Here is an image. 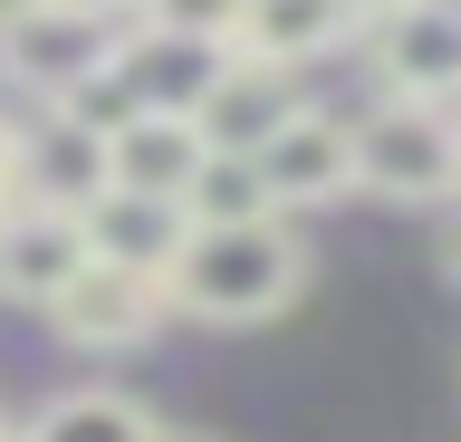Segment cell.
<instances>
[{"instance_id": "6da1fadb", "label": "cell", "mask_w": 461, "mask_h": 442, "mask_svg": "<svg viewBox=\"0 0 461 442\" xmlns=\"http://www.w3.org/2000/svg\"><path fill=\"white\" fill-rule=\"evenodd\" d=\"M298 289H308V250L279 212L269 221H193L164 269V308L202 327H269Z\"/></svg>"}, {"instance_id": "7a4b0ae2", "label": "cell", "mask_w": 461, "mask_h": 442, "mask_svg": "<svg viewBox=\"0 0 461 442\" xmlns=\"http://www.w3.org/2000/svg\"><path fill=\"white\" fill-rule=\"evenodd\" d=\"M356 183L384 193V203H452L461 193V125H452V106L384 96L375 116H356Z\"/></svg>"}, {"instance_id": "3957f363", "label": "cell", "mask_w": 461, "mask_h": 442, "mask_svg": "<svg viewBox=\"0 0 461 442\" xmlns=\"http://www.w3.org/2000/svg\"><path fill=\"white\" fill-rule=\"evenodd\" d=\"M375 77H384V96L452 106L461 96V0H394V10H375Z\"/></svg>"}, {"instance_id": "277c9868", "label": "cell", "mask_w": 461, "mask_h": 442, "mask_svg": "<svg viewBox=\"0 0 461 442\" xmlns=\"http://www.w3.org/2000/svg\"><path fill=\"white\" fill-rule=\"evenodd\" d=\"M221 68H230L221 39L164 30V20L115 30V77H125V96H135V116H202V96H212Z\"/></svg>"}, {"instance_id": "5b68a950", "label": "cell", "mask_w": 461, "mask_h": 442, "mask_svg": "<svg viewBox=\"0 0 461 442\" xmlns=\"http://www.w3.org/2000/svg\"><path fill=\"white\" fill-rule=\"evenodd\" d=\"M250 174H259V193H269V212L337 203L346 183H356V125H346V116H317V106H298V116L269 135V145H250Z\"/></svg>"}, {"instance_id": "8992f818", "label": "cell", "mask_w": 461, "mask_h": 442, "mask_svg": "<svg viewBox=\"0 0 461 442\" xmlns=\"http://www.w3.org/2000/svg\"><path fill=\"white\" fill-rule=\"evenodd\" d=\"M58 337L86 356H125L144 347L154 327H164V279H144V269H115V260H86L68 289H58Z\"/></svg>"}, {"instance_id": "52a82bcc", "label": "cell", "mask_w": 461, "mask_h": 442, "mask_svg": "<svg viewBox=\"0 0 461 442\" xmlns=\"http://www.w3.org/2000/svg\"><path fill=\"white\" fill-rule=\"evenodd\" d=\"M106 49H115V20H96V10H77V0H39L29 20H10V30H0L10 77H20V87H39L49 106L77 87L86 68H106Z\"/></svg>"}, {"instance_id": "ba28073f", "label": "cell", "mask_w": 461, "mask_h": 442, "mask_svg": "<svg viewBox=\"0 0 461 442\" xmlns=\"http://www.w3.org/2000/svg\"><path fill=\"white\" fill-rule=\"evenodd\" d=\"M86 269V231L77 212L49 203H0V308H58V289Z\"/></svg>"}, {"instance_id": "9c48e42d", "label": "cell", "mask_w": 461, "mask_h": 442, "mask_svg": "<svg viewBox=\"0 0 461 442\" xmlns=\"http://www.w3.org/2000/svg\"><path fill=\"white\" fill-rule=\"evenodd\" d=\"M10 193L49 203V212H86L106 193V135H86V125H68L49 106L29 135H10Z\"/></svg>"}, {"instance_id": "30bf717a", "label": "cell", "mask_w": 461, "mask_h": 442, "mask_svg": "<svg viewBox=\"0 0 461 442\" xmlns=\"http://www.w3.org/2000/svg\"><path fill=\"white\" fill-rule=\"evenodd\" d=\"M202 125L193 116H125L106 135V193H144V203H183L202 174Z\"/></svg>"}, {"instance_id": "8fae6325", "label": "cell", "mask_w": 461, "mask_h": 442, "mask_svg": "<svg viewBox=\"0 0 461 442\" xmlns=\"http://www.w3.org/2000/svg\"><path fill=\"white\" fill-rule=\"evenodd\" d=\"M356 20H366V0H240L230 49L259 59V68H308V59H327V49H346Z\"/></svg>"}, {"instance_id": "7c38bea8", "label": "cell", "mask_w": 461, "mask_h": 442, "mask_svg": "<svg viewBox=\"0 0 461 442\" xmlns=\"http://www.w3.org/2000/svg\"><path fill=\"white\" fill-rule=\"evenodd\" d=\"M298 116V87H288V68H259V59H240L230 49V68L212 77V96H202V145L212 154H250V145H269L279 125Z\"/></svg>"}, {"instance_id": "4fadbf2b", "label": "cell", "mask_w": 461, "mask_h": 442, "mask_svg": "<svg viewBox=\"0 0 461 442\" xmlns=\"http://www.w3.org/2000/svg\"><path fill=\"white\" fill-rule=\"evenodd\" d=\"M77 231H86V260H115V269L164 279L173 250H183V231H193V212L183 203H144V193H96V203L77 212Z\"/></svg>"}, {"instance_id": "5bb4252c", "label": "cell", "mask_w": 461, "mask_h": 442, "mask_svg": "<svg viewBox=\"0 0 461 442\" xmlns=\"http://www.w3.org/2000/svg\"><path fill=\"white\" fill-rule=\"evenodd\" d=\"M29 442H164V433H154V413H144L135 394L86 384V394H58V404L29 423Z\"/></svg>"}, {"instance_id": "9a60e30c", "label": "cell", "mask_w": 461, "mask_h": 442, "mask_svg": "<svg viewBox=\"0 0 461 442\" xmlns=\"http://www.w3.org/2000/svg\"><path fill=\"white\" fill-rule=\"evenodd\" d=\"M183 212L193 221H269V193H259L250 154H202L193 193H183Z\"/></svg>"}, {"instance_id": "2e32d148", "label": "cell", "mask_w": 461, "mask_h": 442, "mask_svg": "<svg viewBox=\"0 0 461 442\" xmlns=\"http://www.w3.org/2000/svg\"><path fill=\"white\" fill-rule=\"evenodd\" d=\"M144 20H164V30H193V39H221V49H230V30H240V0H154Z\"/></svg>"}, {"instance_id": "e0dca14e", "label": "cell", "mask_w": 461, "mask_h": 442, "mask_svg": "<svg viewBox=\"0 0 461 442\" xmlns=\"http://www.w3.org/2000/svg\"><path fill=\"white\" fill-rule=\"evenodd\" d=\"M77 10H96V20H144L154 0H77Z\"/></svg>"}, {"instance_id": "ac0fdd59", "label": "cell", "mask_w": 461, "mask_h": 442, "mask_svg": "<svg viewBox=\"0 0 461 442\" xmlns=\"http://www.w3.org/2000/svg\"><path fill=\"white\" fill-rule=\"evenodd\" d=\"M442 269L461 279V221H442Z\"/></svg>"}, {"instance_id": "d6986e66", "label": "cell", "mask_w": 461, "mask_h": 442, "mask_svg": "<svg viewBox=\"0 0 461 442\" xmlns=\"http://www.w3.org/2000/svg\"><path fill=\"white\" fill-rule=\"evenodd\" d=\"M29 10H39V0H0V30H10V20H29Z\"/></svg>"}, {"instance_id": "ffe728a7", "label": "cell", "mask_w": 461, "mask_h": 442, "mask_svg": "<svg viewBox=\"0 0 461 442\" xmlns=\"http://www.w3.org/2000/svg\"><path fill=\"white\" fill-rule=\"evenodd\" d=\"M0 203H10V125H0Z\"/></svg>"}, {"instance_id": "44dd1931", "label": "cell", "mask_w": 461, "mask_h": 442, "mask_svg": "<svg viewBox=\"0 0 461 442\" xmlns=\"http://www.w3.org/2000/svg\"><path fill=\"white\" fill-rule=\"evenodd\" d=\"M366 10H394V0H366Z\"/></svg>"}, {"instance_id": "7402d4cb", "label": "cell", "mask_w": 461, "mask_h": 442, "mask_svg": "<svg viewBox=\"0 0 461 442\" xmlns=\"http://www.w3.org/2000/svg\"><path fill=\"white\" fill-rule=\"evenodd\" d=\"M0 442H29V433H0Z\"/></svg>"}, {"instance_id": "603a6c76", "label": "cell", "mask_w": 461, "mask_h": 442, "mask_svg": "<svg viewBox=\"0 0 461 442\" xmlns=\"http://www.w3.org/2000/svg\"><path fill=\"white\" fill-rule=\"evenodd\" d=\"M164 442H193V433H164Z\"/></svg>"}]
</instances>
